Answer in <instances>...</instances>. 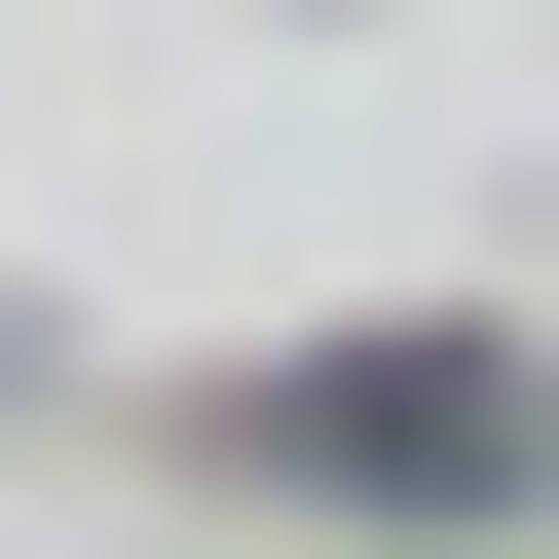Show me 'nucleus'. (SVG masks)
<instances>
[{
  "instance_id": "obj_1",
  "label": "nucleus",
  "mask_w": 559,
  "mask_h": 559,
  "mask_svg": "<svg viewBox=\"0 0 559 559\" xmlns=\"http://www.w3.org/2000/svg\"><path fill=\"white\" fill-rule=\"evenodd\" d=\"M261 448H299V485H522V411H485V373H411V336H373V373H299Z\"/></svg>"
}]
</instances>
